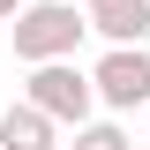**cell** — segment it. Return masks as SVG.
Masks as SVG:
<instances>
[{"label":"cell","instance_id":"3957f363","mask_svg":"<svg viewBox=\"0 0 150 150\" xmlns=\"http://www.w3.org/2000/svg\"><path fill=\"white\" fill-rule=\"evenodd\" d=\"M38 105H45V112H75V120H83L90 90H83V75H68V68H45V75H38Z\"/></svg>","mask_w":150,"mask_h":150},{"label":"cell","instance_id":"5b68a950","mask_svg":"<svg viewBox=\"0 0 150 150\" xmlns=\"http://www.w3.org/2000/svg\"><path fill=\"white\" fill-rule=\"evenodd\" d=\"M0 150H45V105H23L0 120Z\"/></svg>","mask_w":150,"mask_h":150},{"label":"cell","instance_id":"277c9868","mask_svg":"<svg viewBox=\"0 0 150 150\" xmlns=\"http://www.w3.org/2000/svg\"><path fill=\"white\" fill-rule=\"evenodd\" d=\"M90 23L112 38H143L150 30V0H90Z\"/></svg>","mask_w":150,"mask_h":150},{"label":"cell","instance_id":"6da1fadb","mask_svg":"<svg viewBox=\"0 0 150 150\" xmlns=\"http://www.w3.org/2000/svg\"><path fill=\"white\" fill-rule=\"evenodd\" d=\"M75 30H83V23H75L68 8H30V15L15 23V53L45 60V53H60V45H75Z\"/></svg>","mask_w":150,"mask_h":150},{"label":"cell","instance_id":"7a4b0ae2","mask_svg":"<svg viewBox=\"0 0 150 150\" xmlns=\"http://www.w3.org/2000/svg\"><path fill=\"white\" fill-rule=\"evenodd\" d=\"M98 83H105L112 105H135V98H150V60L143 53H112L105 68H98Z\"/></svg>","mask_w":150,"mask_h":150},{"label":"cell","instance_id":"8992f818","mask_svg":"<svg viewBox=\"0 0 150 150\" xmlns=\"http://www.w3.org/2000/svg\"><path fill=\"white\" fill-rule=\"evenodd\" d=\"M75 150H128V143H120V128H90V135H83Z\"/></svg>","mask_w":150,"mask_h":150},{"label":"cell","instance_id":"52a82bcc","mask_svg":"<svg viewBox=\"0 0 150 150\" xmlns=\"http://www.w3.org/2000/svg\"><path fill=\"white\" fill-rule=\"evenodd\" d=\"M8 8H15V0H0V15H8Z\"/></svg>","mask_w":150,"mask_h":150}]
</instances>
